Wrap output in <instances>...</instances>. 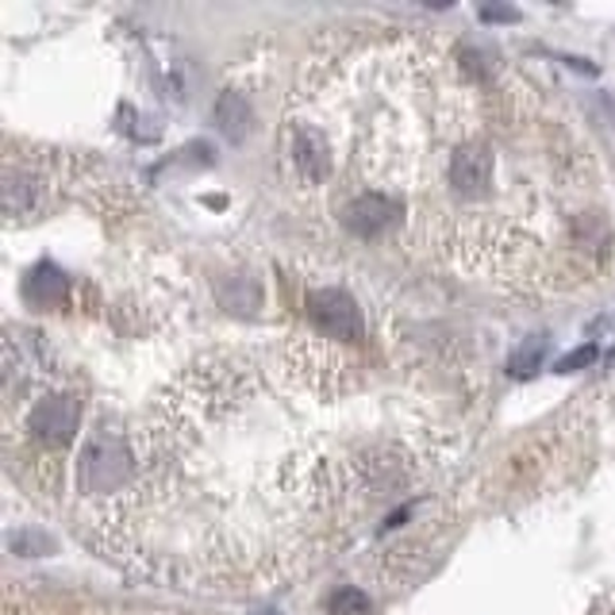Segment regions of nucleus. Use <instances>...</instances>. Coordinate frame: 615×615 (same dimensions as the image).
Returning <instances> with one entry per match:
<instances>
[{"mask_svg": "<svg viewBox=\"0 0 615 615\" xmlns=\"http://www.w3.org/2000/svg\"><path fill=\"white\" fill-rule=\"evenodd\" d=\"M447 181L462 200H481L497 185V154L485 142H462L447 162Z\"/></svg>", "mask_w": 615, "mask_h": 615, "instance_id": "nucleus-1", "label": "nucleus"}, {"mask_svg": "<svg viewBox=\"0 0 615 615\" xmlns=\"http://www.w3.org/2000/svg\"><path fill=\"white\" fill-rule=\"evenodd\" d=\"M308 319L324 331L327 339H362V312L357 304L339 289H316L308 292Z\"/></svg>", "mask_w": 615, "mask_h": 615, "instance_id": "nucleus-2", "label": "nucleus"}, {"mask_svg": "<svg viewBox=\"0 0 615 615\" xmlns=\"http://www.w3.org/2000/svg\"><path fill=\"white\" fill-rule=\"evenodd\" d=\"M77 424H81V404L74 397H42L27 416L32 439L47 442V447H66L74 439Z\"/></svg>", "mask_w": 615, "mask_h": 615, "instance_id": "nucleus-3", "label": "nucleus"}, {"mask_svg": "<svg viewBox=\"0 0 615 615\" xmlns=\"http://www.w3.org/2000/svg\"><path fill=\"white\" fill-rule=\"evenodd\" d=\"M85 489L89 492H120L127 481V450L116 439H100L85 450Z\"/></svg>", "mask_w": 615, "mask_h": 615, "instance_id": "nucleus-4", "label": "nucleus"}, {"mask_svg": "<svg viewBox=\"0 0 615 615\" xmlns=\"http://www.w3.org/2000/svg\"><path fill=\"white\" fill-rule=\"evenodd\" d=\"M212 116H216V127L231 142L247 139V131H250V104H247V97H239V92H224V97L216 100Z\"/></svg>", "mask_w": 615, "mask_h": 615, "instance_id": "nucleus-5", "label": "nucleus"}, {"mask_svg": "<svg viewBox=\"0 0 615 615\" xmlns=\"http://www.w3.org/2000/svg\"><path fill=\"white\" fill-rule=\"evenodd\" d=\"M219 300H224V308H231V312H254L262 300V289L259 281H250V277H231V281L219 285Z\"/></svg>", "mask_w": 615, "mask_h": 615, "instance_id": "nucleus-6", "label": "nucleus"}, {"mask_svg": "<svg viewBox=\"0 0 615 615\" xmlns=\"http://www.w3.org/2000/svg\"><path fill=\"white\" fill-rule=\"evenodd\" d=\"M327 612H331V615H374V604H369V597L362 589L347 585V589L331 592V600H327Z\"/></svg>", "mask_w": 615, "mask_h": 615, "instance_id": "nucleus-7", "label": "nucleus"}, {"mask_svg": "<svg viewBox=\"0 0 615 615\" xmlns=\"http://www.w3.org/2000/svg\"><path fill=\"white\" fill-rule=\"evenodd\" d=\"M35 304H54L62 297V274L54 266H39L32 274V285H27Z\"/></svg>", "mask_w": 615, "mask_h": 615, "instance_id": "nucleus-8", "label": "nucleus"}]
</instances>
